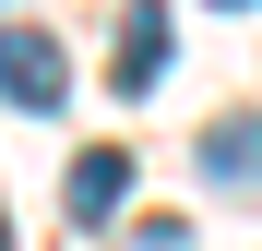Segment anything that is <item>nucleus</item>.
<instances>
[{"mask_svg":"<svg viewBox=\"0 0 262 251\" xmlns=\"http://www.w3.org/2000/svg\"><path fill=\"white\" fill-rule=\"evenodd\" d=\"M0 96L36 108V120L72 96V60H60V36H48V24H0Z\"/></svg>","mask_w":262,"mask_h":251,"instance_id":"nucleus-1","label":"nucleus"},{"mask_svg":"<svg viewBox=\"0 0 262 251\" xmlns=\"http://www.w3.org/2000/svg\"><path fill=\"white\" fill-rule=\"evenodd\" d=\"M155 72H167V12H155V0H131V24H119V60H107V84H119V96H143Z\"/></svg>","mask_w":262,"mask_h":251,"instance_id":"nucleus-2","label":"nucleus"},{"mask_svg":"<svg viewBox=\"0 0 262 251\" xmlns=\"http://www.w3.org/2000/svg\"><path fill=\"white\" fill-rule=\"evenodd\" d=\"M119 191H131V156H119V144L72 156V227H107V216H119Z\"/></svg>","mask_w":262,"mask_h":251,"instance_id":"nucleus-3","label":"nucleus"},{"mask_svg":"<svg viewBox=\"0 0 262 251\" xmlns=\"http://www.w3.org/2000/svg\"><path fill=\"white\" fill-rule=\"evenodd\" d=\"M203 180L214 191H262V120H214L203 132Z\"/></svg>","mask_w":262,"mask_h":251,"instance_id":"nucleus-4","label":"nucleus"},{"mask_svg":"<svg viewBox=\"0 0 262 251\" xmlns=\"http://www.w3.org/2000/svg\"><path fill=\"white\" fill-rule=\"evenodd\" d=\"M131 251H191V227H179V216H143V227H131Z\"/></svg>","mask_w":262,"mask_h":251,"instance_id":"nucleus-5","label":"nucleus"},{"mask_svg":"<svg viewBox=\"0 0 262 251\" xmlns=\"http://www.w3.org/2000/svg\"><path fill=\"white\" fill-rule=\"evenodd\" d=\"M0 251H12V227H0Z\"/></svg>","mask_w":262,"mask_h":251,"instance_id":"nucleus-6","label":"nucleus"}]
</instances>
